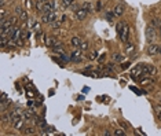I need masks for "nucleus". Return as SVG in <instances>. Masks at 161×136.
Masks as SVG:
<instances>
[{
    "instance_id": "obj_1",
    "label": "nucleus",
    "mask_w": 161,
    "mask_h": 136,
    "mask_svg": "<svg viewBox=\"0 0 161 136\" xmlns=\"http://www.w3.org/2000/svg\"><path fill=\"white\" fill-rule=\"evenodd\" d=\"M116 30H117V36L120 37V40L123 43H128V40H130V26H128L127 22H118L116 25Z\"/></svg>"
},
{
    "instance_id": "obj_2",
    "label": "nucleus",
    "mask_w": 161,
    "mask_h": 136,
    "mask_svg": "<svg viewBox=\"0 0 161 136\" xmlns=\"http://www.w3.org/2000/svg\"><path fill=\"white\" fill-rule=\"evenodd\" d=\"M70 62H73V63H80V62H83V51H81L80 48H76L73 49L70 52Z\"/></svg>"
},
{
    "instance_id": "obj_3",
    "label": "nucleus",
    "mask_w": 161,
    "mask_h": 136,
    "mask_svg": "<svg viewBox=\"0 0 161 136\" xmlns=\"http://www.w3.org/2000/svg\"><path fill=\"white\" fill-rule=\"evenodd\" d=\"M156 32H157V29H156L154 26H152V25H149L147 28H146V40H147V43H149V44L154 43Z\"/></svg>"
},
{
    "instance_id": "obj_4",
    "label": "nucleus",
    "mask_w": 161,
    "mask_h": 136,
    "mask_svg": "<svg viewBox=\"0 0 161 136\" xmlns=\"http://www.w3.org/2000/svg\"><path fill=\"white\" fill-rule=\"evenodd\" d=\"M142 71L145 76H154L157 69L153 65H150V63H142Z\"/></svg>"
},
{
    "instance_id": "obj_5",
    "label": "nucleus",
    "mask_w": 161,
    "mask_h": 136,
    "mask_svg": "<svg viewBox=\"0 0 161 136\" xmlns=\"http://www.w3.org/2000/svg\"><path fill=\"white\" fill-rule=\"evenodd\" d=\"M55 19H56V11H53V12H48V14H43L40 22H43V24H53Z\"/></svg>"
},
{
    "instance_id": "obj_6",
    "label": "nucleus",
    "mask_w": 161,
    "mask_h": 136,
    "mask_svg": "<svg viewBox=\"0 0 161 136\" xmlns=\"http://www.w3.org/2000/svg\"><path fill=\"white\" fill-rule=\"evenodd\" d=\"M37 117V114L34 113V109L32 107V109H26V110H24L22 111V118H24L25 121H29V120H32V118H36Z\"/></svg>"
},
{
    "instance_id": "obj_7",
    "label": "nucleus",
    "mask_w": 161,
    "mask_h": 136,
    "mask_svg": "<svg viewBox=\"0 0 161 136\" xmlns=\"http://www.w3.org/2000/svg\"><path fill=\"white\" fill-rule=\"evenodd\" d=\"M44 43H46V46L48 47V48H54V47H56V46H61V43H59L54 36H46Z\"/></svg>"
},
{
    "instance_id": "obj_8",
    "label": "nucleus",
    "mask_w": 161,
    "mask_h": 136,
    "mask_svg": "<svg viewBox=\"0 0 161 136\" xmlns=\"http://www.w3.org/2000/svg\"><path fill=\"white\" fill-rule=\"evenodd\" d=\"M53 11H56L55 10V2H46L43 3V11L41 14H48V12H53Z\"/></svg>"
},
{
    "instance_id": "obj_9",
    "label": "nucleus",
    "mask_w": 161,
    "mask_h": 136,
    "mask_svg": "<svg viewBox=\"0 0 161 136\" xmlns=\"http://www.w3.org/2000/svg\"><path fill=\"white\" fill-rule=\"evenodd\" d=\"M158 52H160V46H157V44H154V43L149 44V47H147V55L153 56V55H157Z\"/></svg>"
},
{
    "instance_id": "obj_10",
    "label": "nucleus",
    "mask_w": 161,
    "mask_h": 136,
    "mask_svg": "<svg viewBox=\"0 0 161 136\" xmlns=\"http://www.w3.org/2000/svg\"><path fill=\"white\" fill-rule=\"evenodd\" d=\"M87 15H88V12H87L83 7H81V8H79L77 11H74V17H76V19H77V21H84V19L87 18Z\"/></svg>"
},
{
    "instance_id": "obj_11",
    "label": "nucleus",
    "mask_w": 161,
    "mask_h": 136,
    "mask_svg": "<svg viewBox=\"0 0 161 136\" xmlns=\"http://www.w3.org/2000/svg\"><path fill=\"white\" fill-rule=\"evenodd\" d=\"M113 12H114L116 17H121L125 12V6H124V3H118L117 6L114 7V10H113Z\"/></svg>"
},
{
    "instance_id": "obj_12",
    "label": "nucleus",
    "mask_w": 161,
    "mask_h": 136,
    "mask_svg": "<svg viewBox=\"0 0 161 136\" xmlns=\"http://www.w3.org/2000/svg\"><path fill=\"white\" fill-rule=\"evenodd\" d=\"M125 54L128 56H135V46L132 43H125Z\"/></svg>"
},
{
    "instance_id": "obj_13",
    "label": "nucleus",
    "mask_w": 161,
    "mask_h": 136,
    "mask_svg": "<svg viewBox=\"0 0 161 136\" xmlns=\"http://www.w3.org/2000/svg\"><path fill=\"white\" fill-rule=\"evenodd\" d=\"M81 39L79 36H74V37H72V40H70V44L74 47V48H80V46H81Z\"/></svg>"
},
{
    "instance_id": "obj_14",
    "label": "nucleus",
    "mask_w": 161,
    "mask_h": 136,
    "mask_svg": "<svg viewBox=\"0 0 161 136\" xmlns=\"http://www.w3.org/2000/svg\"><path fill=\"white\" fill-rule=\"evenodd\" d=\"M10 105H11V100H10V99H6V100H3V102H0V110H2V113L6 111L7 109L10 107Z\"/></svg>"
},
{
    "instance_id": "obj_15",
    "label": "nucleus",
    "mask_w": 161,
    "mask_h": 136,
    "mask_svg": "<svg viewBox=\"0 0 161 136\" xmlns=\"http://www.w3.org/2000/svg\"><path fill=\"white\" fill-rule=\"evenodd\" d=\"M81 7H83V8L85 10V11L88 12V14L94 11V7H92V4H91L90 2H84V3H83V6H81Z\"/></svg>"
},
{
    "instance_id": "obj_16",
    "label": "nucleus",
    "mask_w": 161,
    "mask_h": 136,
    "mask_svg": "<svg viewBox=\"0 0 161 136\" xmlns=\"http://www.w3.org/2000/svg\"><path fill=\"white\" fill-rule=\"evenodd\" d=\"M113 61L118 62V63H123V62H124V55H121V54H118V52H114V54H113Z\"/></svg>"
},
{
    "instance_id": "obj_17",
    "label": "nucleus",
    "mask_w": 161,
    "mask_h": 136,
    "mask_svg": "<svg viewBox=\"0 0 161 136\" xmlns=\"http://www.w3.org/2000/svg\"><path fill=\"white\" fill-rule=\"evenodd\" d=\"M74 0H62V7L63 8H68V7H70L72 4H73Z\"/></svg>"
},
{
    "instance_id": "obj_18",
    "label": "nucleus",
    "mask_w": 161,
    "mask_h": 136,
    "mask_svg": "<svg viewBox=\"0 0 161 136\" xmlns=\"http://www.w3.org/2000/svg\"><path fill=\"white\" fill-rule=\"evenodd\" d=\"M113 17H116V15H114V12H113V11H108V12L105 14V18L108 19L109 22L113 21Z\"/></svg>"
},
{
    "instance_id": "obj_19",
    "label": "nucleus",
    "mask_w": 161,
    "mask_h": 136,
    "mask_svg": "<svg viewBox=\"0 0 161 136\" xmlns=\"http://www.w3.org/2000/svg\"><path fill=\"white\" fill-rule=\"evenodd\" d=\"M18 18L21 19L22 22H26V21H28V14H26V11H25V10H24V11L21 12V15H19Z\"/></svg>"
},
{
    "instance_id": "obj_20",
    "label": "nucleus",
    "mask_w": 161,
    "mask_h": 136,
    "mask_svg": "<svg viewBox=\"0 0 161 136\" xmlns=\"http://www.w3.org/2000/svg\"><path fill=\"white\" fill-rule=\"evenodd\" d=\"M154 111H156V114H157V117H158V120L161 121V105H157L154 107Z\"/></svg>"
},
{
    "instance_id": "obj_21",
    "label": "nucleus",
    "mask_w": 161,
    "mask_h": 136,
    "mask_svg": "<svg viewBox=\"0 0 161 136\" xmlns=\"http://www.w3.org/2000/svg\"><path fill=\"white\" fill-rule=\"evenodd\" d=\"M24 133H25V135H33V133H34V128H31V127L25 128V129H24Z\"/></svg>"
},
{
    "instance_id": "obj_22",
    "label": "nucleus",
    "mask_w": 161,
    "mask_h": 136,
    "mask_svg": "<svg viewBox=\"0 0 161 136\" xmlns=\"http://www.w3.org/2000/svg\"><path fill=\"white\" fill-rule=\"evenodd\" d=\"M88 48H90L88 43H87V41H81V46H80V49H81V51H87Z\"/></svg>"
},
{
    "instance_id": "obj_23",
    "label": "nucleus",
    "mask_w": 161,
    "mask_h": 136,
    "mask_svg": "<svg viewBox=\"0 0 161 136\" xmlns=\"http://www.w3.org/2000/svg\"><path fill=\"white\" fill-rule=\"evenodd\" d=\"M113 135H114V136H124V135H125V132H124L123 129H116L114 132H113Z\"/></svg>"
},
{
    "instance_id": "obj_24",
    "label": "nucleus",
    "mask_w": 161,
    "mask_h": 136,
    "mask_svg": "<svg viewBox=\"0 0 161 136\" xmlns=\"http://www.w3.org/2000/svg\"><path fill=\"white\" fill-rule=\"evenodd\" d=\"M114 63H113V62H111V63H108V66H106V70L108 71H114Z\"/></svg>"
},
{
    "instance_id": "obj_25",
    "label": "nucleus",
    "mask_w": 161,
    "mask_h": 136,
    "mask_svg": "<svg viewBox=\"0 0 161 136\" xmlns=\"http://www.w3.org/2000/svg\"><path fill=\"white\" fill-rule=\"evenodd\" d=\"M98 56H99L98 51H92V52H91V55H90V59H96Z\"/></svg>"
},
{
    "instance_id": "obj_26",
    "label": "nucleus",
    "mask_w": 161,
    "mask_h": 136,
    "mask_svg": "<svg viewBox=\"0 0 161 136\" xmlns=\"http://www.w3.org/2000/svg\"><path fill=\"white\" fill-rule=\"evenodd\" d=\"M101 8H102V2H101V0H99V2H96L95 10H96V11H101Z\"/></svg>"
},
{
    "instance_id": "obj_27",
    "label": "nucleus",
    "mask_w": 161,
    "mask_h": 136,
    "mask_svg": "<svg viewBox=\"0 0 161 136\" xmlns=\"http://www.w3.org/2000/svg\"><path fill=\"white\" fill-rule=\"evenodd\" d=\"M22 11H24V8H22V7H15V14H17V15H21V12Z\"/></svg>"
},
{
    "instance_id": "obj_28",
    "label": "nucleus",
    "mask_w": 161,
    "mask_h": 136,
    "mask_svg": "<svg viewBox=\"0 0 161 136\" xmlns=\"http://www.w3.org/2000/svg\"><path fill=\"white\" fill-rule=\"evenodd\" d=\"M6 99H8V98H7V93H6V92H2V98H0V102H3V100H6Z\"/></svg>"
},
{
    "instance_id": "obj_29",
    "label": "nucleus",
    "mask_w": 161,
    "mask_h": 136,
    "mask_svg": "<svg viewBox=\"0 0 161 136\" xmlns=\"http://www.w3.org/2000/svg\"><path fill=\"white\" fill-rule=\"evenodd\" d=\"M121 65H123V66H121V68H123V69H127L128 66L131 65V63H130V62H123V63H121Z\"/></svg>"
},
{
    "instance_id": "obj_30",
    "label": "nucleus",
    "mask_w": 161,
    "mask_h": 136,
    "mask_svg": "<svg viewBox=\"0 0 161 136\" xmlns=\"http://www.w3.org/2000/svg\"><path fill=\"white\" fill-rule=\"evenodd\" d=\"M28 106H29V107H34V106H36V103H34L33 100H28Z\"/></svg>"
},
{
    "instance_id": "obj_31",
    "label": "nucleus",
    "mask_w": 161,
    "mask_h": 136,
    "mask_svg": "<svg viewBox=\"0 0 161 136\" xmlns=\"http://www.w3.org/2000/svg\"><path fill=\"white\" fill-rule=\"evenodd\" d=\"M103 59H105V54L99 56V58H98V61H99V62H103Z\"/></svg>"
},
{
    "instance_id": "obj_32",
    "label": "nucleus",
    "mask_w": 161,
    "mask_h": 136,
    "mask_svg": "<svg viewBox=\"0 0 161 136\" xmlns=\"http://www.w3.org/2000/svg\"><path fill=\"white\" fill-rule=\"evenodd\" d=\"M6 3H7V0H0V6H2V7H3Z\"/></svg>"
},
{
    "instance_id": "obj_33",
    "label": "nucleus",
    "mask_w": 161,
    "mask_h": 136,
    "mask_svg": "<svg viewBox=\"0 0 161 136\" xmlns=\"http://www.w3.org/2000/svg\"><path fill=\"white\" fill-rule=\"evenodd\" d=\"M40 2H43V3H46V2H48V0H40Z\"/></svg>"
},
{
    "instance_id": "obj_34",
    "label": "nucleus",
    "mask_w": 161,
    "mask_h": 136,
    "mask_svg": "<svg viewBox=\"0 0 161 136\" xmlns=\"http://www.w3.org/2000/svg\"><path fill=\"white\" fill-rule=\"evenodd\" d=\"M158 54H160V55H161V46H160V52H158Z\"/></svg>"
},
{
    "instance_id": "obj_35",
    "label": "nucleus",
    "mask_w": 161,
    "mask_h": 136,
    "mask_svg": "<svg viewBox=\"0 0 161 136\" xmlns=\"http://www.w3.org/2000/svg\"><path fill=\"white\" fill-rule=\"evenodd\" d=\"M160 105H161V100H160Z\"/></svg>"
}]
</instances>
